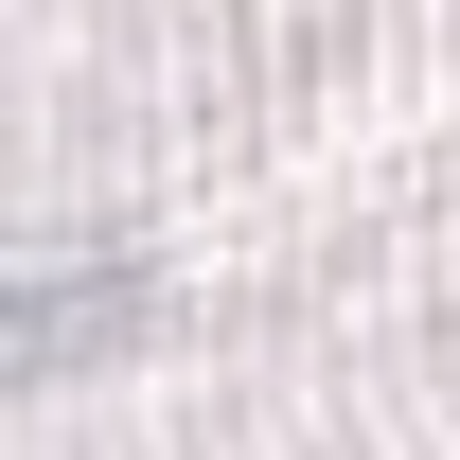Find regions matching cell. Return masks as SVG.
Here are the masks:
<instances>
[{
	"label": "cell",
	"instance_id": "obj_1",
	"mask_svg": "<svg viewBox=\"0 0 460 460\" xmlns=\"http://www.w3.org/2000/svg\"><path fill=\"white\" fill-rule=\"evenodd\" d=\"M142 319H160L142 266H36V284H0V390H54V372L124 354Z\"/></svg>",
	"mask_w": 460,
	"mask_h": 460
}]
</instances>
